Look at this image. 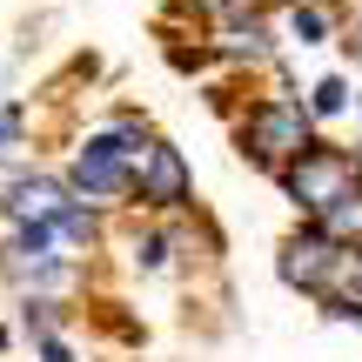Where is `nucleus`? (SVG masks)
<instances>
[{
  "mask_svg": "<svg viewBox=\"0 0 362 362\" xmlns=\"http://www.w3.org/2000/svg\"><path fill=\"white\" fill-rule=\"evenodd\" d=\"M309 115H315V107H302V101H262V107H248L242 155H255V168H269V175H288L302 161V148H309Z\"/></svg>",
  "mask_w": 362,
  "mask_h": 362,
  "instance_id": "f257e3e1",
  "label": "nucleus"
},
{
  "mask_svg": "<svg viewBox=\"0 0 362 362\" xmlns=\"http://www.w3.org/2000/svg\"><path fill=\"white\" fill-rule=\"evenodd\" d=\"M282 181H288V194H296V208L322 215V208H336L342 194H356V155L309 141V148H302V161H296V168H288Z\"/></svg>",
  "mask_w": 362,
  "mask_h": 362,
  "instance_id": "f03ea898",
  "label": "nucleus"
},
{
  "mask_svg": "<svg viewBox=\"0 0 362 362\" xmlns=\"http://www.w3.org/2000/svg\"><path fill=\"white\" fill-rule=\"evenodd\" d=\"M336 262H342V242L322 228V221H315V228L288 235V248H282V282L309 288V296H329V275H336Z\"/></svg>",
  "mask_w": 362,
  "mask_h": 362,
  "instance_id": "7ed1b4c3",
  "label": "nucleus"
},
{
  "mask_svg": "<svg viewBox=\"0 0 362 362\" xmlns=\"http://www.w3.org/2000/svg\"><path fill=\"white\" fill-rule=\"evenodd\" d=\"M134 194L148 208H181L188 202V161H181V148H168V141L148 148V161L134 168Z\"/></svg>",
  "mask_w": 362,
  "mask_h": 362,
  "instance_id": "20e7f679",
  "label": "nucleus"
},
{
  "mask_svg": "<svg viewBox=\"0 0 362 362\" xmlns=\"http://www.w3.org/2000/svg\"><path fill=\"white\" fill-rule=\"evenodd\" d=\"M61 208H67V188H61V181H47V175H21L7 188L13 228H27V221H61Z\"/></svg>",
  "mask_w": 362,
  "mask_h": 362,
  "instance_id": "39448f33",
  "label": "nucleus"
},
{
  "mask_svg": "<svg viewBox=\"0 0 362 362\" xmlns=\"http://www.w3.org/2000/svg\"><path fill=\"white\" fill-rule=\"evenodd\" d=\"M54 235H61L67 248H88L94 235H101V221H94V208H88V202H67V208H61V221H54Z\"/></svg>",
  "mask_w": 362,
  "mask_h": 362,
  "instance_id": "423d86ee",
  "label": "nucleus"
},
{
  "mask_svg": "<svg viewBox=\"0 0 362 362\" xmlns=\"http://www.w3.org/2000/svg\"><path fill=\"white\" fill-rule=\"evenodd\" d=\"M315 221H322V228L336 235V242H349V235H362V188H356V194H342L336 208H322Z\"/></svg>",
  "mask_w": 362,
  "mask_h": 362,
  "instance_id": "0eeeda50",
  "label": "nucleus"
},
{
  "mask_svg": "<svg viewBox=\"0 0 362 362\" xmlns=\"http://www.w3.org/2000/svg\"><path fill=\"white\" fill-rule=\"evenodd\" d=\"M288 34H296L302 47H315V40L329 34V13L322 7H296V13H288Z\"/></svg>",
  "mask_w": 362,
  "mask_h": 362,
  "instance_id": "6e6552de",
  "label": "nucleus"
},
{
  "mask_svg": "<svg viewBox=\"0 0 362 362\" xmlns=\"http://www.w3.org/2000/svg\"><path fill=\"white\" fill-rule=\"evenodd\" d=\"M309 107H315V115H342V107H349V88H342V74H329V81H315V94H309Z\"/></svg>",
  "mask_w": 362,
  "mask_h": 362,
  "instance_id": "1a4fd4ad",
  "label": "nucleus"
},
{
  "mask_svg": "<svg viewBox=\"0 0 362 362\" xmlns=\"http://www.w3.org/2000/svg\"><path fill=\"white\" fill-rule=\"evenodd\" d=\"M161 255H168V242H161V235H148V242H134V262H141V269H161Z\"/></svg>",
  "mask_w": 362,
  "mask_h": 362,
  "instance_id": "9d476101",
  "label": "nucleus"
},
{
  "mask_svg": "<svg viewBox=\"0 0 362 362\" xmlns=\"http://www.w3.org/2000/svg\"><path fill=\"white\" fill-rule=\"evenodd\" d=\"M40 362H74V356H67V342H54V336H40Z\"/></svg>",
  "mask_w": 362,
  "mask_h": 362,
  "instance_id": "9b49d317",
  "label": "nucleus"
},
{
  "mask_svg": "<svg viewBox=\"0 0 362 362\" xmlns=\"http://www.w3.org/2000/svg\"><path fill=\"white\" fill-rule=\"evenodd\" d=\"M13 128H21V115H13V107H7V115H0V148L13 141Z\"/></svg>",
  "mask_w": 362,
  "mask_h": 362,
  "instance_id": "f8f14e48",
  "label": "nucleus"
},
{
  "mask_svg": "<svg viewBox=\"0 0 362 362\" xmlns=\"http://www.w3.org/2000/svg\"><path fill=\"white\" fill-rule=\"evenodd\" d=\"M356 40H362V34H356Z\"/></svg>",
  "mask_w": 362,
  "mask_h": 362,
  "instance_id": "ddd939ff",
  "label": "nucleus"
}]
</instances>
